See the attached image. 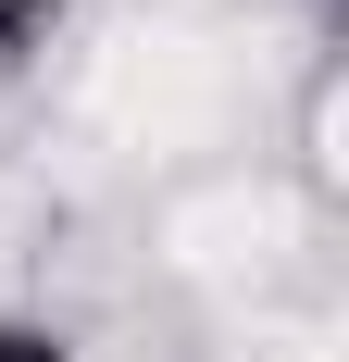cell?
<instances>
[{
  "instance_id": "6da1fadb",
  "label": "cell",
  "mask_w": 349,
  "mask_h": 362,
  "mask_svg": "<svg viewBox=\"0 0 349 362\" xmlns=\"http://www.w3.org/2000/svg\"><path fill=\"white\" fill-rule=\"evenodd\" d=\"M0 362H75V337L50 313H0Z\"/></svg>"
}]
</instances>
